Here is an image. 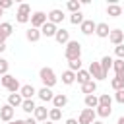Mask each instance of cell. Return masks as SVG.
<instances>
[{"mask_svg":"<svg viewBox=\"0 0 124 124\" xmlns=\"http://www.w3.org/2000/svg\"><path fill=\"white\" fill-rule=\"evenodd\" d=\"M64 56H66L68 62H70V60H78V58H81V43L70 39L68 45H66V48H64Z\"/></svg>","mask_w":124,"mask_h":124,"instance_id":"2","label":"cell"},{"mask_svg":"<svg viewBox=\"0 0 124 124\" xmlns=\"http://www.w3.org/2000/svg\"><path fill=\"white\" fill-rule=\"evenodd\" d=\"M33 118H35L37 122H45V120L48 118V108H46V107H43V105H41V107H37V108H35V112H33Z\"/></svg>","mask_w":124,"mask_h":124,"instance_id":"15","label":"cell"},{"mask_svg":"<svg viewBox=\"0 0 124 124\" xmlns=\"http://www.w3.org/2000/svg\"><path fill=\"white\" fill-rule=\"evenodd\" d=\"M8 124H25L23 120H12V122H8Z\"/></svg>","mask_w":124,"mask_h":124,"instance_id":"46","label":"cell"},{"mask_svg":"<svg viewBox=\"0 0 124 124\" xmlns=\"http://www.w3.org/2000/svg\"><path fill=\"white\" fill-rule=\"evenodd\" d=\"M66 10L72 12V14L81 12V2H78V0H68V2H66Z\"/></svg>","mask_w":124,"mask_h":124,"instance_id":"26","label":"cell"},{"mask_svg":"<svg viewBox=\"0 0 124 124\" xmlns=\"http://www.w3.org/2000/svg\"><path fill=\"white\" fill-rule=\"evenodd\" d=\"M56 31H58V27H56L54 23H50V21H46V23L41 27V35H43V37H54Z\"/></svg>","mask_w":124,"mask_h":124,"instance_id":"13","label":"cell"},{"mask_svg":"<svg viewBox=\"0 0 124 124\" xmlns=\"http://www.w3.org/2000/svg\"><path fill=\"white\" fill-rule=\"evenodd\" d=\"M76 79H78V83H79V85H83V83H87V81L91 79V76H89V72H87V70H83V68H81L79 72H76Z\"/></svg>","mask_w":124,"mask_h":124,"instance_id":"25","label":"cell"},{"mask_svg":"<svg viewBox=\"0 0 124 124\" xmlns=\"http://www.w3.org/2000/svg\"><path fill=\"white\" fill-rule=\"evenodd\" d=\"M37 95H39V99H41L43 103H48V101H52V97H54L52 89H48V87H41V89L37 91Z\"/></svg>","mask_w":124,"mask_h":124,"instance_id":"18","label":"cell"},{"mask_svg":"<svg viewBox=\"0 0 124 124\" xmlns=\"http://www.w3.org/2000/svg\"><path fill=\"white\" fill-rule=\"evenodd\" d=\"M116 124H124V116H120V118H118V122H116Z\"/></svg>","mask_w":124,"mask_h":124,"instance_id":"47","label":"cell"},{"mask_svg":"<svg viewBox=\"0 0 124 124\" xmlns=\"http://www.w3.org/2000/svg\"><path fill=\"white\" fill-rule=\"evenodd\" d=\"M19 89H21V85H19L17 78H14V81L8 85V91H10V93H19Z\"/></svg>","mask_w":124,"mask_h":124,"instance_id":"37","label":"cell"},{"mask_svg":"<svg viewBox=\"0 0 124 124\" xmlns=\"http://www.w3.org/2000/svg\"><path fill=\"white\" fill-rule=\"evenodd\" d=\"M14 6V2L12 0H0V10L4 12V10H8V8H12Z\"/></svg>","mask_w":124,"mask_h":124,"instance_id":"40","label":"cell"},{"mask_svg":"<svg viewBox=\"0 0 124 124\" xmlns=\"http://www.w3.org/2000/svg\"><path fill=\"white\" fill-rule=\"evenodd\" d=\"M95 91H97V81L95 79H89L87 83L81 85V93H85V95H93Z\"/></svg>","mask_w":124,"mask_h":124,"instance_id":"22","label":"cell"},{"mask_svg":"<svg viewBox=\"0 0 124 124\" xmlns=\"http://www.w3.org/2000/svg\"><path fill=\"white\" fill-rule=\"evenodd\" d=\"M16 21L17 23H29L31 21V6L29 4H19L17 12H16Z\"/></svg>","mask_w":124,"mask_h":124,"instance_id":"3","label":"cell"},{"mask_svg":"<svg viewBox=\"0 0 124 124\" xmlns=\"http://www.w3.org/2000/svg\"><path fill=\"white\" fill-rule=\"evenodd\" d=\"M83 103H85V108H97L99 107V97L93 93V95H85V99H83Z\"/></svg>","mask_w":124,"mask_h":124,"instance_id":"21","label":"cell"},{"mask_svg":"<svg viewBox=\"0 0 124 124\" xmlns=\"http://www.w3.org/2000/svg\"><path fill=\"white\" fill-rule=\"evenodd\" d=\"M99 64H101V68H103V72H105V74L108 76V70L112 68V58H110V56L107 54V56H103V58H101V62H99Z\"/></svg>","mask_w":124,"mask_h":124,"instance_id":"27","label":"cell"},{"mask_svg":"<svg viewBox=\"0 0 124 124\" xmlns=\"http://www.w3.org/2000/svg\"><path fill=\"white\" fill-rule=\"evenodd\" d=\"M14 112H16V108H12L8 103L2 105V107H0V120H4V122H12V120H14Z\"/></svg>","mask_w":124,"mask_h":124,"instance_id":"9","label":"cell"},{"mask_svg":"<svg viewBox=\"0 0 124 124\" xmlns=\"http://www.w3.org/2000/svg\"><path fill=\"white\" fill-rule=\"evenodd\" d=\"M68 70L74 72V74L79 72V70H81V58H78V60H70V62H68Z\"/></svg>","mask_w":124,"mask_h":124,"instance_id":"31","label":"cell"},{"mask_svg":"<svg viewBox=\"0 0 124 124\" xmlns=\"http://www.w3.org/2000/svg\"><path fill=\"white\" fill-rule=\"evenodd\" d=\"M14 78H16V76H12V74H6V76H2V78H0V85L8 89V85L14 81Z\"/></svg>","mask_w":124,"mask_h":124,"instance_id":"36","label":"cell"},{"mask_svg":"<svg viewBox=\"0 0 124 124\" xmlns=\"http://www.w3.org/2000/svg\"><path fill=\"white\" fill-rule=\"evenodd\" d=\"M112 70H114V74H116V78H120V79H124V60H120V58H116V60H112Z\"/></svg>","mask_w":124,"mask_h":124,"instance_id":"19","label":"cell"},{"mask_svg":"<svg viewBox=\"0 0 124 124\" xmlns=\"http://www.w3.org/2000/svg\"><path fill=\"white\" fill-rule=\"evenodd\" d=\"M122 14H124V6H122Z\"/></svg>","mask_w":124,"mask_h":124,"instance_id":"51","label":"cell"},{"mask_svg":"<svg viewBox=\"0 0 124 124\" xmlns=\"http://www.w3.org/2000/svg\"><path fill=\"white\" fill-rule=\"evenodd\" d=\"M4 50H6V43H0V54H2Z\"/></svg>","mask_w":124,"mask_h":124,"instance_id":"44","label":"cell"},{"mask_svg":"<svg viewBox=\"0 0 124 124\" xmlns=\"http://www.w3.org/2000/svg\"><path fill=\"white\" fill-rule=\"evenodd\" d=\"M74 81H76V74H74V72H70V70L62 72V83H64V85H72Z\"/></svg>","mask_w":124,"mask_h":124,"instance_id":"28","label":"cell"},{"mask_svg":"<svg viewBox=\"0 0 124 124\" xmlns=\"http://www.w3.org/2000/svg\"><path fill=\"white\" fill-rule=\"evenodd\" d=\"M43 35H41V29H35V27H29L27 31H25V39L29 41V43H37L39 39H41Z\"/></svg>","mask_w":124,"mask_h":124,"instance_id":"16","label":"cell"},{"mask_svg":"<svg viewBox=\"0 0 124 124\" xmlns=\"http://www.w3.org/2000/svg\"><path fill=\"white\" fill-rule=\"evenodd\" d=\"M23 122H25V124H39V122H37V120H35L33 116H29V118H25Z\"/></svg>","mask_w":124,"mask_h":124,"instance_id":"42","label":"cell"},{"mask_svg":"<svg viewBox=\"0 0 124 124\" xmlns=\"http://www.w3.org/2000/svg\"><path fill=\"white\" fill-rule=\"evenodd\" d=\"M43 124H54V122H50V120H45V122H43Z\"/></svg>","mask_w":124,"mask_h":124,"instance_id":"48","label":"cell"},{"mask_svg":"<svg viewBox=\"0 0 124 124\" xmlns=\"http://www.w3.org/2000/svg\"><path fill=\"white\" fill-rule=\"evenodd\" d=\"M62 118V110L60 108H50L48 110V120L50 122H56V120H60Z\"/></svg>","mask_w":124,"mask_h":124,"instance_id":"33","label":"cell"},{"mask_svg":"<svg viewBox=\"0 0 124 124\" xmlns=\"http://www.w3.org/2000/svg\"><path fill=\"white\" fill-rule=\"evenodd\" d=\"M21 103H23V97H21L19 93H10V95H8V105H10L12 108L21 107Z\"/></svg>","mask_w":124,"mask_h":124,"instance_id":"20","label":"cell"},{"mask_svg":"<svg viewBox=\"0 0 124 124\" xmlns=\"http://www.w3.org/2000/svg\"><path fill=\"white\" fill-rule=\"evenodd\" d=\"M93 124H103V122H101V120H95V122H93Z\"/></svg>","mask_w":124,"mask_h":124,"instance_id":"49","label":"cell"},{"mask_svg":"<svg viewBox=\"0 0 124 124\" xmlns=\"http://www.w3.org/2000/svg\"><path fill=\"white\" fill-rule=\"evenodd\" d=\"M64 12L62 10H58V8H54V10H50L48 14H46V19L50 21V23H54V25H58V23H62L64 21Z\"/></svg>","mask_w":124,"mask_h":124,"instance_id":"7","label":"cell"},{"mask_svg":"<svg viewBox=\"0 0 124 124\" xmlns=\"http://www.w3.org/2000/svg\"><path fill=\"white\" fill-rule=\"evenodd\" d=\"M46 21H48V19H46V14H45V12L39 10V12H33V14H31V27L41 29Z\"/></svg>","mask_w":124,"mask_h":124,"instance_id":"6","label":"cell"},{"mask_svg":"<svg viewBox=\"0 0 124 124\" xmlns=\"http://www.w3.org/2000/svg\"><path fill=\"white\" fill-rule=\"evenodd\" d=\"M89 76H91V79H95V81H101V79H107V74L103 72V68H101V64L99 62H91L89 64Z\"/></svg>","mask_w":124,"mask_h":124,"instance_id":"4","label":"cell"},{"mask_svg":"<svg viewBox=\"0 0 124 124\" xmlns=\"http://www.w3.org/2000/svg\"><path fill=\"white\" fill-rule=\"evenodd\" d=\"M54 39H56V43H58V45H68V41H70V31L62 27V29H58V31H56Z\"/></svg>","mask_w":124,"mask_h":124,"instance_id":"14","label":"cell"},{"mask_svg":"<svg viewBox=\"0 0 124 124\" xmlns=\"http://www.w3.org/2000/svg\"><path fill=\"white\" fill-rule=\"evenodd\" d=\"M97 120V114L93 108H83L79 112V118H78V124H93Z\"/></svg>","mask_w":124,"mask_h":124,"instance_id":"5","label":"cell"},{"mask_svg":"<svg viewBox=\"0 0 124 124\" xmlns=\"http://www.w3.org/2000/svg\"><path fill=\"white\" fill-rule=\"evenodd\" d=\"M35 108H37V105L33 103V99H23V103H21V110H23V112L33 114V112H35Z\"/></svg>","mask_w":124,"mask_h":124,"instance_id":"24","label":"cell"},{"mask_svg":"<svg viewBox=\"0 0 124 124\" xmlns=\"http://www.w3.org/2000/svg\"><path fill=\"white\" fill-rule=\"evenodd\" d=\"M114 101H116V103H120V105H124V89L114 93Z\"/></svg>","mask_w":124,"mask_h":124,"instance_id":"41","label":"cell"},{"mask_svg":"<svg viewBox=\"0 0 124 124\" xmlns=\"http://www.w3.org/2000/svg\"><path fill=\"white\" fill-rule=\"evenodd\" d=\"M0 31L6 35V39L12 35V31H14V25L12 23H8V21H4V23H0Z\"/></svg>","mask_w":124,"mask_h":124,"instance_id":"35","label":"cell"},{"mask_svg":"<svg viewBox=\"0 0 124 124\" xmlns=\"http://www.w3.org/2000/svg\"><path fill=\"white\" fill-rule=\"evenodd\" d=\"M110 87H112L114 91H122V89H124V79H120V78H112V79H110Z\"/></svg>","mask_w":124,"mask_h":124,"instance_id":"34","label":"cell"},{"mask_svg":"<svg viewBox=\"0 0 124 124\" xmlns=\"http://www.w3.org/2000/svg\"><path fill=\"white\" fill-rule=\"evenodd\" d=\"M108 33H110V27H108V23L101 21V23H97V25H95V35H97V37H101V39H107V37H108Z\"/></svg>","mask_w":124,"mask_h":124,"instance_id":"11","label":"cell"},{"mask_svg":"<svg viewBox=\"0 0 124 124\" xmlns=\"http://www.w3.org/2000/svg\"><path fill=\"white\" fill-rule=\"evenodd\" d=\"M108 41H110L114 46L122 45V43H124V31H122V29H110V33H108Z\"/></svg>","mask_w":124,"mask_h":124,"instance_id":"8","label":"cell"},{"mask_svg":"<svg viewBox=\"0 0 124 124\" xmlns=\"http://www.w3.org/2000/svg\"><path fill=\"white\" fill-rule=\"evenodd\" d=\"M68 105V95H64V93H56L54 97H52V108H64Z\"/></svg>","mask_w":124,"mask_h":124,"instance_id":"10","label":"cell"},{"mask_svg":"<svg viewBox=\"0 0 124 124\" xmlns=\"http://www.w3.org/2000/svg\"><path fill=\"white\" fill-rule=\"evenodd\" d=\"M8 68H10V64H8V60H6V58H2V56H0V78H2V76H6V74H8Z\"/></svg>","mask_w":124,"mask_h":124,"instance_id":"38","label":"cell"},{"mask_svg":"<svg viewBox=\"0 0 124 124\" xmlns=\"http://www.w3.org/2000/svg\"><path fill=\"white\" fill-rule=\"evenodd\" d=\"M107 16H110V17L122 16V6H118V4H108V6H107Z\"/></svg>","mask_w":124,"mask_h":124,"instance_id":"23","label":"cell"},{"mask_svg":"<svg viewBox=\"0 0 124 124\" xmlns=\"http://www.w3.org/2000/svg\"><path fill=\"white\" fill-rule=\"evenodd\" d=\"M110 112H112V108H110V107H101V105H99V107L95 108V114H97L99 118H108V116H110Z\"/></svg>","mask_w":124,"mask_h":124,"instance_id":"29","label":"cell"},{"mask_svg":"<svg viewBox=\"0 0 124 124\" xmlns=\"http://www.w3.org/2000/svg\"><path fill=\"white\" fill-rule=\"evenodd\" d=\"M95 25H97V23H95L93 19H83V23L79 25V29H81L83 35H93V33H95Z\"/></svg>","mask_w":124,"mask_h":124,"instance_id":"12","label":"cell"},{"mask_svg":"<svg viewBox=\"0 0 124 124\" xmlns=\"http://www.w3.org/2000/svg\"><path fill=\"white\" fill-rule=\"evenodd\" d=\"M66 124H78V120H76V118H68V120H66Z\"/></svg>","mask_w":124,"mask_h":124,"instance_id":"43","label":"cell"},{"mask_svg":"<svg viewBox=\"0 0 124 124\" xmlns=\"http://www.w3.org/2000/svg\"><path fill=\"white\" fill-rule=\"evenodd\" d=\"M37 93V89L31 85V83H25V85H21V89H19V95L23 97V99H33V95Z\"/></svg>","mask_w":124,"mask_h":124,"instance_id":"17","label":"cell"},{"mask_svg":"<svg viewBox=\"0 0 124 124\" xmlns=\"http://www.w3.org/2000/svg\"><path fill=\"white\" fill-rule=\"evenodd\" d=\"M2 14H4V12H2V10H0V16H2Z\"/></svg>","mask_w":124,"mask_h":124,"instance_id":"50","label":"cell"},{"mask_svg":"<svg viewBox=\"0 0 124 124\" xmlns=\"http://www.w3.org/2000/svg\"><path fill=\"white\" fill-rule=\"evenodd\" d=\"M39 78H41V81H43V87H48V89H52V87L56 85V81H58L54 70L48 68V66H43V68L39 70Z\"/></svg>","mask_w":124,"mask_h":124,"instance_id":"1","label":"cell"},{"mask_svg":"<svg viewBox=\"0 0 124 124\" xmlns=\"http://www.w3.org/2000/svg\"><path fill=\"white\" fill-rule=\"evenodd\" d=\"M99 105H101V107H110V105H112V97H110L108 93L99 95Z\"/></svg>","mask_w":124,"mask_h":124,"instance_id":"32","label":"cell"},{"mask_svg":"<svg viewBox=\"0 0 124 124\" xmlns=\"http://www.w3.org/2000/svg\"><path fill=\"white\" fill-rule=\"evenodd\" d=\"M114 54H116V58L124 60V43H122V45H118V46H114Z\"/></svg>","mask_w":124,"mask_h":124,"instance_id":"39","label":"cell"},{"mask_svg":"<svg viewBox=\"0 0 124 124\" xmlns=\"http://www.w3.org/2000/svg\"><path fill=\"white\" fill-rule=\"evenodd\" d=\"M83 19H85V17H83V14H81V12H76V14H72V16H70V23H72V25H81V23H83Z\"/></svg>","mask_w":124,"mask_h":124,"instance_id":"30","label":"cell"},{"mask_svg":"<svg viewBox=\"0 0 124 124\" xmlns=\"http://www.w3.org/2000/svg\"><path fill=\"white\" fill-rule=\"evenodd\" d=\"M0 43H6V35H4L2 31H0Z\"/></svg>","mask_w":124,"mask_h":124,"instance_id":"45","label":"cell"}]
</instances>
